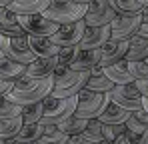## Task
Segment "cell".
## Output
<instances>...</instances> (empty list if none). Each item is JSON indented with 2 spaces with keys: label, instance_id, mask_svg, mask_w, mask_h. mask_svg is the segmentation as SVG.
<instances>
[{
  "label": "cell",
  "instance_id": "cell-1",
  "mask_svg": "<svg viewBox=\"0 0 148 144\" xmlns=\"http://www.w3.org/2000/svg\"><path fill=\"white\" fill-rule=\"evenodd\" d=\"M54 88V78H34V76H20L18 80H14V86L8 90V98L12 102L18 104H32V102H40L44 98H48L50 92Z\"/></svg>",
  "mask_w": 148,
  "mask_h": 144
},
{
  "label": "cell",
  "instance_id": "cell-2",
  "mask_svg": "<svg viewBox=\"0 0 148 144\" xmlns=\"http://www.w3.org/2000/svg\"><path fill=\"white\" fill-rule=\"evenodd\" d=\"M54 78V88L50 96H58V98H66V96H76L88 82L90 70H74L70 66H60L52 74Z\"/></svg>",
  "mask_w": 148,
  "mask_h": 144
},
{
  "label": "cell",
  "instance_id": "cell-3",
  "mask_svg": "<svg viewBox=\"0 0 148 144\" xmlns=\"http://www.w3.org/2000/svg\"><path fill=\"white\" fill-rule=\"evenodd\" d=\"M86 10H88V4H80L74 0H50V4L42 14L58 24H68L82 20L86 16Z\"/></svg>",
  "mask_w": 148,
  "mask_h": 144
},
{
  "label": "cell",
  "instance_id": "cell-4",
  "mask_svg": "<svg viewBox=\"0 0 148 144\" xmlns=\"http://www.w3.org/2000/svg\"><path fill=\"white\" fill-rule=\"evenodd\" d=\"M76 106H78V94L76 96H66V98H58V96H48L44 98V114H42V124H58L68 116L76 114Z\"/></svg>",
  "mask_w": 148,
  "mask_h": 144
},
{
  "label": "cell",
  "instance_id": "cell-5",
  "mask_svg": "<svg viewBox=\"0 0 148 144\" xmlns=\"http://www.w3.org/2000/svg\"><path fill=\"white\" fill-rule=\"evenodd\" d=\"M110 102V94L108 92H96L90 88H82L78 92V106H76V116L80 118H98L100 112L108 106Z\"/></svg>",
  "mask_w": 148,
  "mask_h": 144
},
{
  "label": "cell",
  "instance_id": "cell-6",
  "mask_svg": "<svg viewBox=\"0 0 148 144\" xmlns=\"http://www.w3.org/2000/svg\"><path fill=\"white\" fill-rule=\"evenodd\" d=\"M0 44H2L4 56H8V58H12L16 62L30 64L36 58V54L30 48L28 34H22V36H6V34H2L0 36Z\"/></svg>",
  "mask_w": 148,
  "mask_h": 144
},
{
  "label": "cell",
  "instance_id": "cell-7",
  "mask_svg": "<svg viewBox=\"0 0 148 144\" xmlns=\"http://www.w3.org/2000/svg\"><path fill=\"white\" fill-rule=\"evenodd\" d=\"M18 20L22 24L24 32L30 36H52L60 28V24L46 18L42 12H38V14H18Z\"/></svg>",
  "mask_w": 148,
  "mask_h": 144
},
{
  "label": "cell",
  "instance_id": "cell-8",
  "mask_svg": "<svg viewBox=\"0 0 148 144\" xmlns=\"http://www.w3.org/2000/svg\"><path fill=\"white\" fill-rule=\"evenodd\" d=\"M108 94H110V100H114L116 104L124 106V108L130 110V112L142 108L144 96H142V92L138 90L136 82H130V84H116Z\"/></svg>",
  "mask_w": 148,
  "mask_h": 144
},
{
  "label": "cell",
  "instance_id": "cell-9",
  "mask_svg": "<svg viewBox=\"0 0 148 144\" xmlns=\"http://www.w3.org/2000/svg\"><path fill=\"white\" fill-rule=\"evenodd\" d=\"M116 16L118 14L112 8L110 0H92L88 4L84 22H86V26H106V24H112Z\"/></svg>",
  "mask_w": 148,
  "mask_h": 144
},
{
  "label": "cell",
  "instance_id": "cell-10",
  "mask_svg": "<svg viewBox=\"0 0 148 144\" xmlns=\"http://www.w3.org/2000/svg\"><path fill=\"white\" fill-rule=\"evenodd\" d=\"M142 24V12L140 14H118L110 28H112V38L114 40H130L134 34H138Z\"/></svg>",
  "mask_w": 148,
  "mask_h": 144
},
{
  "label": "cell",
  "instance_id": "cell-11",
  "mask_svg": "<svg viewBox=\"0 0 148 144\" xmlns=\"http://www.w3.org/2000/svg\"><path fill=\"white\" fill-rule=\"evenodd\" d=\"M84 30H86L84 18L82 20H76V22L60 24L58 32L52 34V40L58 46H78L80 40H82V36H84Z\"/></svg>",
  "mask_w": 148,
  "mask_h": 144
},
{
  "label": "cell",
  "instance_id": "cell-12",
  "mask_svg": "<svg viewBox=\"0 0 148 144\" xmlns=\"http://www.w3.org/2000/svg\"><path fill=\"white\" fill-rule=\"evenodd\" d=\"M112 38V28L110 24L106 26H86L84 36L80 40V48H102Z\"/></svg>",
  "mask_w": 148,
  "mask_h": 144
},
{
  "label": "cell",
  "instance_id": "cell-13",
  "mask_svg": "<svg viewBox=\"0 0 148 144\" xmlns=\"http://www.w3.org/2000/svg\"><path fill=\"white\" fill-rule=\"evenodd\" d=\"M100 52H102L100 64H102V66H110V64H114V62L126 58L128 40H114V38H110L104 46L100 48Z\"/></svg>",
  "mask_w": 148,
  "mask_h": 144
},
{
  "label": "cell",
  "instance_id": "cell-14",
  "mask_svg": "<svg viewBox=\"0 0 148 144\" xmlns=\"http://www.w3.org/2000/svg\"><path fill=\"white\" fill-rule=\"evenodd\" d=\"M0 34H6V36L26 34L20 20H18V14L10 6H0Z\"/></svg>",
  "mask_w": 148,
  "mask_h": 144
},
{
  "label": "cell",
  "instance_id": "cell-15",
  "mask_svg": "<svg viewBox=\"0 0 148 144\" xmlns=\"http://www.w3.org/2000/svg\"><path fill=\"white\" fill-rule=\"evenodd\" d=\"M58 56H48V58H34L30 64H26V76L34 78H46L52 76L54 70L58 68Z\"/></svg>",
  "mask_w": 148,
  "mask_h": 144
},
{
  "label": "cell",
  "instance_id": "cell-16",
  "mask_svg": "<svg viewBox=\"0 0 148 144\" xmlns=\"http://www.w3.org/2000/svg\"><path fill=\"white\" fill-rule=\"evenodd\" d=\"M28 40H30V48L32 52L36 54V58H48V56H58L60 48L52 36H30L28 34Z\"/></svg>",
  "mask_w": 148,
  "mask_h": 144
},
{
  "label": "cell",
  "instance_id": "cell-17",
  "mask_svg": "<svg viewBox=\"0 0 148 144\" xmlns=\"http://www.w3.org/2000/svg\"><path fill=\"white\" fill-rule=\"evenodd\" d=\"M100 58H102L100 48H80V52L74 58V62L70 64V68H74V70H90L92 66L100 64Z\"/></svg>",
  "mask_w": 148,
  "mask_h": 144
},
{
  "label": "cell",
  "instance_id": "cell-18",
  "mask_svg": "<svg viewBox=\"0 0 148 144\" xmlns=\"http://www.w3.org/2000/svg\"><path fill=\"white\" fill-rule=\"evenodd\" d=\"M128 116H130V110H126L124 106L116 104L114 100H110L108 106L100 112L98 118L102 124H124L128 120Z\"/></svg>",
  "mask_w": 148,
  "mask_h": 144
},
{
  "label": "cell",
  "instance_id": "cell-19",
  "mask_svg": "<svg viewBox=\"0 0 148 144\" xmlns=\"http://www.w3.org/2000/svg\"><path fill=\"white\" fill-rule=\"evenodd\" d=\"M104 74L110 80H114L116 84H130V82H134V76L130 74V66H128L126 58L110 64V66H104Z\"/></svg>",
  "mask_w": 148,
  "mask_h": 144
},
{
  "label": "cell",
  "instance_id": "cell-20",
  "mask_svg": "<svg viewBox=\"0 0 148 144\" xmlns=\"http://www.w3.org/2000/svg\"><path fill=\"white\" fill-rule=\"evenodd\" d=\"M26 74V64L16 62L8 56H0V78L2 80H18Z\"/></svg>",
  "mask_w": 148,
  "mask_h": 144
},
{
  "label": "cell",
  "instance_id": "cell-21",
  "mask_svg": "<svg viewBox=\"0 0 148 144\" xmlns=\"http://www.w3.org/2000/svg\"><path fill=\"white\" fill-rule=\"evenodd\" d=\"M126 60H148V36L134 34L128 40Z\"/></svg>",
  "mask_w": 148,
  "mask_h": 144
},
{
  "label": "cell",
  "instance_id": "cell-22",
  "mask_svg": "<svg viewBox=\"0 0 148 144\" xmlns=\"http://www.w3.org/2000/svg\"><path fill=\"white\" fill-rule=\"evenodd\" d=\"M50 0H12L10 8L16 14H38V12H44Z\"/></svg>",
  "mask_w": 148,
  "mask_h": 144
},
{
  "label": "cell",
  "instance_id": "cell-23",
  "mask_svg": "<svg viewBox=\"0 0 148 144\" xmlns=\"http://www.w3.org/2000/svg\"><path fill=\"white\" fill-rule=\"evenodd\" d=\"M42 134H44V124L42 122H28L24 126L20 128V132H18V140H22V142H28V144H36L40 138H42Z\"/></svg>",
  "mask_w": 148,
  "mask_h": 144
},
{
  "label": "cell",
  "instance_id": "cell-24",
  "mask_svg": "<svg viewBox=\"0 0 148 144\" xmlns=\"http://www.w3.org/2000/svg\"><path fill=\"white\" fill-rule=\"evenodd\" d=\"M22 126H24L22 114L20 116H12V118H2L0 120V138H4V140L16 138Z\"/></svg>",
  "mask_w": 148,
  "mask_h": 144
},
{
  "label": "cell",
  "instance_id": "cell-25",
  "mask_svg": "<svg viewBox=\"0 0 148 144\" xmlns=\"http://www.w3.org/2000/svg\"><path fill=\"white\" fill-rule=\"evenodd\" d=\"M68 134L64 130L58 128V124H44V134L38 140L40 144H66L68 142Z\"/></svg>",
  "mask_w": 148,
  "mask_h": 144
},
{
  "label": "cell",
  "instance_id": "cell-26",
  "mask_svg": "<svg viewBox=\"0 0 148 144\" xmlns=\"http://www.w3.org/2000/svg\"><path fill=\"white\" fill-rule=\"evenodd\" d=\"M86 126H88V120L86 118H80V116H68L66 120H62V122H58V128L60 130H64L68 136H74V134H82L84 130H86Z\"/></svg>",
  "mask_w": 148,
  "mask_h": 144
},
{
  "label": "cell",
  "instance_id": "cell-27",
  "mask_svg": "<svg viewBox=\"0 0 148 144\" xmlns=\"http://www.w3.org/2000/svg\"><path fill=\"white\" fill-rule=\"evenodd\" d=\"M116 14H140L144 10L142 0H110Z\"/></svg>",
  "mask_w": 148,
  "mask_h": 144
},
{
  "label": "cell",
  "instance_id": "cell-28",
  "mask_svg": "<svg viewBox=\"0 0 148 144\" xmlns=\"http://www.w3.org/2000/svg\"><path fill=\"white\" fill-rule=\"evenodd\" d=\"M114 86H116V82L110 80L106 74H90V78L86 82V88L96 90V92H110Z\"/></svg>",
  "mask_w": 148,
  "mask_h": 144
},
{
  "label": "cell",
  "instance_id": "cell-29",
  "mask_svg": "<svg viewBox=\"0 0 148 144\" xmlns=\"http://www.w3.org/2000/svg\"><path fill=\"white\" fill-rule=\"evenodd\" d=\"M44 114V100L40 102H32V104H24L22 106V118L24 122H40Z\"/></svg>",
  "mask_w": 148,
  "mask_h": 144
},
{
  "label": "cell",
  "instance_id": "cell-30",
  "mask_svg": "<svg viewBox=\"0 0 148 144\" xmlns=\"http://www.w3.org/2000/svg\"><path fill=\"white\" fill-rule=\"evenodd\" d=\"M22 114V104L12 102L8 96H0V120L2 118H12V116H20Z\"/></svg>",
  "mask_w": 148,
  "mask_h": 144
},
{
  "label": "cell",
  "instance_id": "cell-31",
  "mask_svg": "<svg viewBox=\"0 0 148 144\" xmlns=\"http://www.w3.org/2000/svg\"><path fill=\"white\" fill-rule=\"evenodd\" d=\"M104 124L100 122V118H90L88 120V126H86V130L82 132L88 140H92V142H102L104 140Z\"/></svg>",
  "mask_w": 148,
  "mask_h": 144
},
{
  "label": "cell",
  "instance_id": "cell-32",
  "mask_svg": "<svg viewBox=\"0 0 148 144\" xmlns=\"http://www.w3.org/2000/svg\"><path fill=\"white\" fill-rule=\"evenodd\" d=\"M128 66H130V74L134 76V82L136 80H148V62L146 60H128Z\"/></svg>",
  "mask_w": 148,
  "mask_h": 144
},
{
  "label": "cell",
  "instance_id": "cell-33",
  "mask_svg": "<svg viewBox=\"0 0 148 144\" xmlns=\"http://www.w3.org/2000/svg\"><path fill=\"white\" fill-rule=\"evenodd\" d=\"M80 52V46H62L60 52H58V62L60 66H70L74 62V58L78 56Z\"/></svg>",
  "mask_w": 148,
  "mask_h": 144
},
{
  "label": "cell",
  "instance_id": "cell-34",
  "mask_svg": "<svg viewBox=\"0 0 148 144\" xmlns=\"http://www.w3.org/2000/svg\"><path fill=\"white\" fill-rule=\"evenodd\" d=\"M104 140H110L114 142L118 136H122L126 132V124H104Z\"/></svg>",
  "mask_w": 148,
  "mask_h": 144
},
{
  "label": "cell",
  "instance_id": "cell-35",
  "mask_svg": "<svg viewBox=\"0 0 148 144\" xmlns=\"http://www.w3.org/2000/svg\"><path fill=\"white\" fill-rule=\"evenodd\" d=\"M126 124V130H130V132H136V134H142L144 130L148 128L146 122H142V120L138 118L134 112H130V116H128V120L124 122Z\"/></svg>",
  "mask_w": 148,
  "mask_h": 144
},
{
  "label": "cell",
  "instance_id": "cell-36",
  "mask_svg": "<svg viewBox=\"0 0 148 144\" xmlns=\"http://www.w3.org/2000/svg\"><path fill=\"white\" fill-rule=\"evenodd\" d=\"M140 36H148V8L144 6L142 10V24H140V30H138Z\"/></svg>",
  "mask_w": 148,
  "mask_h": 144
},
{
  "label": "cell",
  "instance_id": "cell-37",
  "mask_svg": "<svg viewBox=\"0 0 148 144\" xmlns=\"http://www.w3.org/2000/svg\"><path fill=\"white\" fill-rule=\"evenodd\" d=\"M66 144H96V142L88 140L84 134H74V136H70V138H68V142H66Z\"/></svg>",
  "mask_w": 148,
  "mask_h": 144
},
{
  "label": "cell",
  "instance_id": "cell-38",
  "mask_svg": "<svg viewBox=\"0 0 148 144\" xmlns=\"http://www.w3.org/2000/svg\"><path fill=\"white\" fill-rule=\"evenodd\" d=\"M14 86V80H2L0 78V96H4V94H8V90Z\"/></svg>",
  "mask_w": 148,
  "mask_h": 144
},
{
  "label": "cell",
  "instance_id": "cell-39",
  "mask_svg": "<svg viewBox=\"0 0 148 144\" xmlns=\"http://www.w3.org/2000/svg\"><path fill=\"white\" fill-rule=\"evenodd\" d=\"M136 86H138V90L142 92V96L148 98V80H136Z\"/></svg>",
  "mask_w": 148,
  "mask_h": 144
},
{
  "label": "cell",
  "instance_id": "cell-40",
  "mask_svg": "<svg viewBox=\"0 0 148 144\" xmlns=\"http://www.w3.org/2000/svg\"><path fill=\"white\" fill-rule=\"evenodd\" d=\"M112 144H132V142L128 140V136H126V134H122V136H118V138H116Z\"/></svg>",
  "mask_w": 148,
  "mask_h": 144
},
{
  "label": "cell",
  "instance_id": "cell-41",
  "mask_svg": "<svg viewBox=\"0 0 148 144\" xmlns=\"http://www.w3.org/2000/svg\"><path fill=\"white\" fill-rule=\"evenodd\" d=\"M4 144H28V142H22L18 138H8V140H4Z\"/></svg>",
  "mask_w": 148,
  "mask_h": 144
},
{
  "label": "cell",
  "instance_id": "cell-42",
  "mask_svg": "<svg viewBox=\"0 0 148 144\" xmlns=\"http://www.w3.org/2000/svg\"><path fill=\"white\" fill-rule=\"evenodd\" d=\"M138 144H148V128L144 130V134L140 136V142H138Z\"/></svg>",
  "mask_w": 148,
  "mask_h": 144
},
{
  "label": "cell",
  "instance_id": "cell-43",
  "mask_svg": "<svg viewBox=\"0 0 148 144\" xmlns=\"http://www.w3.org/2000/svg\"><path fill=\"white\" fill-rule=\"evenodd\" d=\"M12 0H0V6H10Z\"/></svg>",
  "mask_w": 148,
  "mask_h": 144
},
{
  "label": "cell",
  "instance_id": "cell-44",
  "mask_svg": "<svg viewBox=\"0 0 148 144\" xmlns=\"http://www.w3.org/2000/svg\"><path fill=\"white\" fill-rule=\"evenodd\" d=\"M142 108L148 112V98H144V100H142Z\"/></svg>",
  "mask_w": 148,
  "mask_h": 144
},
{
  "label": "cell",
  "instance_id": "cell-45",
  "mask_svg": "<svg viewBox=\"0 0 148 144\" xmlns=\"http://www.w3.org/2000/svg\"><path fill=\"white\" fill-rule=\"evenodd\" d=\"M74 2H80V4H90L92 0H74Z\"/></svg>",
  "mask_w": 148,
  "mask_h": 144
},
{
  "label": "cell",
  "instance_id": "cell-46",
  "mask_svg": "<svg viewBox=\"0 0 148 144\" xmlns=\"http://www.w3.org/2000/svg\"><path fill=\"white\" fill-rule=\"evenodd\" d=\"M98 144H112L110 140H102V142H98Z\"/></svg>",
  "mask_w": 148,
  "mask_h": 144
},
{
  "label": "cell",
  "instance_id": "cell-47",
  "mask_svg": "<svg viewBox=\"0 0 148 144\" xmlns=\"http://www.w3.org/2000/svg\"><path fill=\"white\" fill-rule=\"evenodd\" d=\"M2 36V34H0ZM0 56H4V52H2V44H0Z\"/></svg>",
  "mask_w": 148,
  "mask_h": 144
},
{
  "label": "cell",
  "instance_id": "cell-48",
  "mask_svg": "<svg viewBox=\"0 0 148 144\" xmlns=\"http://www.w3.org/2000/svg\"><path fill=\"white\" fill-rule=\"evenodd\" d=\"M142 4H144V6H146V8H148V0H142Z\"/></svg>",
  "mask_w": 148,
  "mask_h": 144
},
{
  "label": "cell",
  "instance_id": "cell-49",
  "mask_svg": "<svg viewBox=\"0 0 148 144\" xmlns=\"http://www.w3.org/2000/svg\"><path fill=\"white\" fill-rule=\"evenodd\" d=\"M0 144H4V138H0Z\"/></svg>",
  "mask_w": 148,
  "mask_h": 144
},
{
  "label": "cell",
  "instance_id": "cell-50",
  "mask_svg": "<svg viewBox=\"0 0 148 144\" xmlns=\"http://www.w3.org/2000/svg\"><path fill=\"white\" fill-rule=\"evenodd\" d=\"M36 144H40V142H36Z\"/></svg>",
  "mask_w": 148,
  "mask_h": 144
},
{
  "label": "cell",
  "instance_id": "cell-51",
  "mask_svg": "<svg viewBox=\"0 0 148 144\" xmlns=\"http://www.w3.org/2000/svg\"><path fill=\"white\" fill-rule=\"evenodd\" d=\"M146 62H148V60H146Z\"/></svg>",
  "mask_w": 148,
  "mask_h": 144
}]
</instances>
